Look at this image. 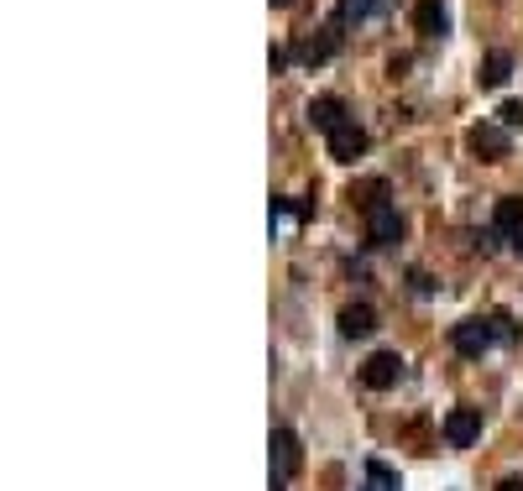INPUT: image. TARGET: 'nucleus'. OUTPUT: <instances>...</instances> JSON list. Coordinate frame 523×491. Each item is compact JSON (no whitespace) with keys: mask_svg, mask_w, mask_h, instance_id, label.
<instances>
[{"mask_svg":"<svg viewBox=\"0 0 523 491\" xmlns=\"http://www.w3.org/2000/svg\"><path fill=\"white\" fill-rule=\"evenodd\" d=\"M325 142H330V157H335V162H356L361 152L372 147V136H367V126L346 121V126H335V131L325 136Z\"/></svg>","mask_w":523,"mask_h":491,"instance_id":"6e6552de","label":"nucleus"},{"mask_svg":"<svg viewBox=\"0 0 523 491\" xmlns=\"http://www.w3.org/2000/svg\"><path fill=\"white\" fill-rule=\"evenodd\" d=\"M335 53H340V21H330L325 32H314V37H304L299 48H293V58H299V63H309V68L330 63Z\"/></svg>","mask_w":523,"mask_h":491,"instance_id":"423d86ee","label":"nucleus"},{"mask_svg":"<svg viewBox=\"0 0 523 491\" xmlns=\"http://www.w3.org/2000/svg\"><path fill=\"white\" fill-rule=\"evenodd\" d=\"M492 230L503 241H513L518 230H523V194H508V199H497V209H492Z\"/></svg>","mask_w":523,"mask_h":491,"instance_id":"9b49d317","label":"nucleus"},{"mask_svg":"<svg viewBox=\"0 0 523 491\" xmlns=\"http://www.w3.org/2000/svg\"><path fill=\"white\" fill-rule=\"evenodd\" d=\"M508 246H513V251H518V256H523V230H518V236H513V241H508Z\"/></svg>","mask_w":523,"mask_h":491,"instance_id":"6ab92c4d","label":"nucleus"},{"mask_svg":"<svg viewBox=\"0 0 523 491\" xmlns=\"http://www.w3.org/2000/svg\"><path fill=\"white\" fill-rule=\"evenodd\" d=\"M361 491H403L398 486V471L382 460H367V481H361Z\"/></svg>","mask_w":523,"mask_h":491,"instance_id":"4468645a","label":"nucleus"},{"mask_svg":"<svg viewBox=\"0 0 523 491\" xmlns=\"http://www.w3.org/2000/svg\"><path fill=\"white\" fill-rule=\"evenodd\" d=\"M497 340H513L508 314H487V319L476 314V319H461L456 330H450V345H456V356H466V361L487 356V350H492Z\"/></svg>","mask_w":523,"mask_h":491,"instance_id":"f257e3e1","label":"nucleus"},{"mask_svg":"<svg viewBox=\"0 0 523 491\" xmlns=\"http://www.w3.org/2000/svg\"><path fill=\"white\" fill-rule=\"evenodd\" d=\"M351 199H356L361 209H372V204H382V199H388V183H382V178H372V183H361V189H351Z\"/></svg>","mask_w":523,"mask_h":491,"instance_id":"dca6fc26","label":"nucleus"},{"mask_svg":"<svg viewBox=\"0 0 523 491\" xmlns=\"http://www.w3.org/2000/svg\"><path fill=\"white\" fill-rule=\"evenodd\" d=\"M346 121H351V115H346V105H340L335 95L309 100V126H314V131H325V136H330L335 126H346Z\"/></svg>","mask_w":523,"mask_h":491,"instance_id":"9d476101","label":"nucleus"},{"mask_svg":"<svg viewBox=\"0 0 523 491\" xmlns=\"http://www.w3.org/2000/svg\"><path fill=\"white\" fill-rule=\"evenodd\" d=\"M476 79H482L487 89H503V84L513 79V53H503V48L487 53V58H482V68H476Z\"/></svg>","mask_w":523,"mask_h":491,"instance_id":"f8f14e48","label":"nucleus"},{"mask_svg":"<svg viewBox=\"0 0 523 491\" xmlns=\"http://www.w3.org/2000/svg\"><path fill=\"white\" fill-rule=\"evenodd\" d=\"M382 11V0H340L335 6V21H367Z\"/></svg>","mask_w":523,"mask_h":491,"instance_id":"2eb2a0df","label":"nucleus"},{"mask_svg":"<svg viewBox=\"0 0 523 491\" xmlns=\"http://www.w3.org/2000/svg\"><path fill=\"white\" fill-rule=\"evenodd\" d=\"M414 27H419L424 37H445L450 16H445V6H440V0H419V6H414Z\"/></svg>","mask_w":523,"mask_h":491,"instance_id":"ddd939ff","label":"nucleus"},{"mask_svg":"<svg viewBox=\"0 0 523 491\" xmlns=\"http://www.w3.org/2000/svg\"><path fill=\"white\" fill-rule=\"evenodd\" d=\"M466 147H471V157H482V162H503L513 152V136H508V126L482 121V126L466 131Z\"/></svg>","mask_w":523,"mask_h":491,"instance_id":"f03ea898","label":"nucleus"},{"mask_svg":"<svg viewBox=\"0 0 523 491\" xmlns=\"http://www.w3.org/2000/svg\"><path fill=\"white\" fill-rule=\"evenodd\" d=\"M398 236H403L398 204H388V199H382V204H372V209H367V241H372V246H393Z\"/></svg>","mask_w":523,"mask_h":491,"instance_id":"0eeeda50","label":"nucleus"},{"mask_svg":"<svg viewBox=\"0 0 523 491\" xmlns=\"http://www.w3.org/2000/svg\"><path fill=\"white\" fill-rule=\"evenodd\" d=\"M272 6H293V0H272Z\"/></svg>","mask_w":523,"mask_h":491,"instance_id":"aec40b11","label":"nucleus"},{"mask_svg":"<svg viewBox=\"0 0 523 491\" xmlns=\"http://www.w3.org/2000/svg\"><path fill=\"white\" fill-rule=\"evenodd\" d=\"M304 471V444L293 429H272V476L288 481V476H299Z\"/></svg>","mask_w":523,"mask_h":491,"instance_id":"20e7f679","label":"nucleus"},{"mask_svg":"<svg viewBox=\"0 0 523 491\" xmlns=\"http://www.w3.org/2000/svg\"><path fill=\"white\" fill-rule=\"evenodd\" d=\"M497 126L518 131V126H523V100H503V105H497Z\"/></svg>","mask_w":523,"mask_h":491,"instance_id":"f3484780","label":"nucleus"},{"mask_svg":"<svg viewBox=\"0 0 523 491\" xmlns=\"http://www.w3.org/2000/svg\"><path fill=\"white\" fill-rule=\"evenodd\" d=\"M398 377H403V356H398V350H372L367 366H361V382H367L372 392L398 387Z\"/></svg>","mask_w":523,"mask_h":491,"instance_id":"39448f33","label":"nucleus"},{"mask_svg":"<svg viewBox=\"0 0 523 491\" xmlns=\"http://www.w3.org/2000/svg\"><path fill=\"white\" fill-rule=\"evenodd\" d=\"M372 330H377L372 303H346V309H340V335H346V340H367Z\"/></svg>","mask_w":523,"mask_h":491,"instance_id":"1a4fd4ad","label":"nucleus"},{"mask_svg":"<svg viewBox=\"0 0 523 491\" xmlns=\"http://www.w3.org/2000/svg\"><path fill=\"white\" fill-rule=\"evenodd\" d=\"M497 491H523V476H503V481H497Z\"/></svg>","mask_w":523,"mask_h":491,"instance_id":"a211bd4d","label":"nucleus"},{"mask_svg":"<svg viewBox=\"0 0 523 491\" xmlns=\"http://www.w3.org/2000/svg\"><path fill=\"white\" fill-rule=\"evenodd\" d=\"M440 434H445L450 450H471V444L482 439V408H450Z\"/></svg>","mask_w":523,"mask_h":491,"instance_id":"7ed1b4c3","label":"nucleus"}]
</instances>
